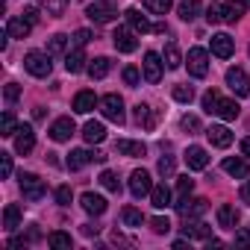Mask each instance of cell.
<instances>
[{"label": "cell", "instance_id": "cell-1", "mask_svg": "<svg viewBox=\"0 0 250 250\" xmlns=\"http://www.w3.org/2000/svg\"><path fill=\"white\" fill-rule=\"evenodd\" d=\"M24 68H27L33 77H50V71H53L50 53H42V50H30V53L24 56Z\"/></svg>", "mask_w": 250, "mask_h": 250}, {"label": "cell", "instance_id": "cell-2", "mask_svg": "<svg viewBox=\"0 0 250 250\" xmlns=\"http://www.w3.org/2000/svg\"><path fill=\"white\" fill-rule=\"evenodd\" d=\"M21 191H24V200H30V203H39L44 194H47V188H44V183L36 177V174H30V171H21Z\"/></svg>", "mask_w": 250, "mask_h": 250}, {"label": "cell", "instance_id": "cell-3", "mask_svg": "<svg viewBox=\"0 0 250 250\" xmlns=\"http://www.w3.org/2000/svg\"><path fill=\"white\" fill-rule=\"evenodd\" d=\"M88 162H106V156H103L100 150H85V147H80V150H71V153H68L65 168H68V171H80V168H85Z\"/></svg>", "mask_w": 250, "mask_h": 250}, {"label": "cell", "instance_id": "cell-4", "mask_svg": "<svg viewBox=\"0 0 250 250\" xmlns=\"http://www.w3.org/2000/svg\"><path fill=\"white\" fill-rule=\"evenodd\" d=\"M186 62H188V74H191V77L203 80V77L209 74V53H206L203 47H191L188 56H186Z\"/></svg>", "mask_w": 250, "mask_h": 250}, {"label": "cell", "instance_id": "cell-5", "mask_svg": "<svg viewBox=\"0 0 250 250\" xmlns=\"http://www.w3.org/2000/svg\"><path fill=\"white\" fill-rule=\"evenodd\" d=\"M85 15H88L94 24H109V21L118 18V9L112 6V0H97V3H91V6L85 9Z\"/></svg>", "mask_w": 250, "mask_h": 250}, {"label": "cell", "instance_id": "cell-6", "mask_svg": "<svg viewBox=\"0 0 250 250\" xmlns=\"http://www.w3.org/2000/svg\"><path fill=\"white\" fill-rule=\"evenodd\" d=\"M112 44L118 53H133L139 47V39H136V30L133 27H118L115 36H112Z\"/></svg>", "mask_w": 250, "mask_h": 250}, {"label": "cell", "instance_id": "cell-7", "mask_svg": "<svg viewBox=\"0 0 250 250\" xmlns=\"http://www.w3.org/2000/svg\"><path fill=\"white\" fill-rule=\"evenodd\" d=\"M162 68H165V62H162V56H159V53H153V50H150V53H145L142 74H145V80H147V83H153V85H156V83L162 80Z\"/></svg>", "mask_w": 250, "mask_h": 250}, {"label": "cell", "instance_id": "cell-8", "mask_svg": "<svg viewBox=\"0 0 250 250\" xmlns=\"http://www.w3.org/2000/svg\"><path fill=\"white\" fill-rule=\"evenodd\" d=\"M100 112H103V118H109L115 124H124V100L118 94H106L100 100Z\"/></svg>", "mask_w": 250, "mask_h": 250}, {"label": "cell", "instance_id": "cell-9", "mask_svg": "<svg viewBox=\"0 0 250 250\" xmlns=\"http://www.w3.org/2000/svg\"><path fill=\"white\" fill-rule=\"evenodd\" d=\"M227 85H229V91H235V97H247L250 94V80H247V74L241 68H229L227 71Z\"/></svg>", "mask_w": 250, "mask_h": 250}, {"label": "cell", "instance_id": "cell-10", "mask_svg": "<svg viewBox=\"0 0 250 250\" xmlns=\"http://www.w3.org/2000/svg\"><path fill=\"white\" fill-rule=\"evenodd\" d=\"M150 188H153V183H150V174L145 168L130 174V191H133V197H150Z\"/></svg>", "mask_w": 250, "mask_h": 250}, {"label": "cell", "instance_id": "cell-11", "mask_svg": "<svg viewBox=\"0 0 250 250\" xmlns=\"http://www.w3.org/2000/svg\"><path fill=\"white\" fill-rule=\"evenodd\" d=\"M206 209H209V203H206L203 197H194V200H188V197H180V203H177V212H180L183 218H200Z\"/></svg>", "mask_w": 250, "mask_h": 250}, {"label": "cell", "instance_id": "cell-12", "mask_svg": "<svg viewBox=\"0 0 250 250\" xmlns=\"http://www.w3.org/2000/svg\"><path fill=\"white\" fill-rule=\"evenodd\" d=\"M74 133H77V127H74L71 118H56V121L50 124V139H53V142H68Z\"/></svg>", "mask_w": 250, "mask_h": 250}, {"label": "cell", "instance_id": "cell-13", "mask_svg": "<svg viewBox=\"0 0 250 250\" xmlns=\"http://www.w3.org/2000/svg\"><path fill=\"white\" fill-rule=\"evenodd\" d=\"M33 147H36V133H33L30 124H24V127H18V136H15V153L27 156Z\"/></svg>", "mask_w": 250, "mask_h": 250}, {"label": "cell", "instance_id": "cell-14", "mask_svg": "<svg viewBox=\"0 0 250 250\" xmlns=\"http://www.w3.org/2000/svg\"><path fill=\"white\" fill-rule=\"evenodd\" d=\"M206 139H209L215 147H229V145H232V133L224 127V124H212V127L206 130Z\"/></svg>", "mask_w": 250, "mask_h": 250}, {"label": "cell", "instance_id": "cell-15", "mask_svg": "<svg viewBox=\"0 0 250 250\" xmlns=\"http://www.w3.org/2000/svg\"><path fill=\"white\" fill-rule=\"evenodd\" d=\"M232 50H235V44H232V39H229L227 33L212 36V53H215L218 59H229V56H232Z\"/></svg>", "mask_w": 250, "mask_h": 250}, {"label": "cell", "instance_id": "cell-16", "mask_svg": "<svg viewBox=\"0 0 250 250\" xmlns=\"http://www.w3.org/2000/svg\"><path fill=\"white\" fill-rule=\"evenodd\" d=\"M186 165H188L191 171H203V168L209 165V153H206L203 147H197V145H191V147L186 150Z\"/></svg>", "mask_w": 250, "mask_h": 250}, {"label": "cell", "instance_id": "cell-17", "mask_svg": "<svg viewBox=\"0 0 250 250\" xmlns=\"http://www.w3.org/2000/svg\"><path fill=\"white\" fill-rule=\"evenodd\" d=\"M80 206H83L88 215H103V212H106V197H100V194H94V191H85V194L80 197Z\"/></svg>", "mask_w": 250, "mask_h": 250}, {"label": "cell", "instance_id": "cell-18", "mask_svg": "<svg viewBox=\"0 0 250 250\" xmlns=\"http://www.w3.org/2000/svg\"><path fill=\"white\" fill-rule=\"evenodd\" d=\"M30 30H33V24H30L27 18H9V21H6V36H9V39H27Z\"/></svg>", "mask_w": 250, "mask_h": 250}, {"label": "cell", "instance_id": "cell-19", "mask_svg": "<svg viewBox=\"0 0 250 250\" xmlns=\"http://www.w3.org/2000/svg\"><path fill=\"white\" fill-rule=\"evenodd\" d=\"M83 139L88 142V145H100L103 139H106V127L100 121H88L85 127H83Z\"/></svg>", "mask_w": 250, "mask_h": 250}, {"label": "cell", "instance_id": "cell-20", "mask_svg": "<svg viewBox=\"0 0 250 250\" xmlns=\"http://www.w3.org/2000/svg\"><path fill=\"white\" fill-rule=\"evenodd\" d=\"M183 232H186V238H212V229L203 224V221H191V218H186V227H183Z\"/></svg>", "mask_w": 250, "mask_h": 250}, {"label": "cell", "instance_id": "cell-21", "mask_svg": "<svg viewBox=\"0 0 250 250\" xmlns=\"http://www.w3.org/2000/svg\"><path fill=\"white\" fill-rule=\"evenodd\" d=\"M229 177H235V180H244L247 174H250V168H247V162L244 159H232V156H227L224 159V165H221Z\"/></svg>", "mask_w": 250, "mask_h": 250}, {"label": "cell", "instance_id": "cell-22", "mask_svg": "<svg viewBox=\"0 0 250 250\" xmlns=\"http://www.w3.org/2000/svg\"><path fill=\"white\" fill-rule=\"evenodd\" d=\"M150 203H153L156 209H168V206H171V188H168L165 183L153 186V188H150Z\"/></svg>", "mask_w": 250, "mask_h": 250}, {"label": "cell", "instance_id": "cell-23", "mask_svg": "<svg viewBox=\"0 0 250 250\" xmlns=\"http://www.w3.org/2000/svg\"><path fill=\"white\" fill-rule=\"evenodd\" d=\"M235 224H238V212H235V206H229V203L218 206V227H224V229H235Z\"/></svg>", "mask_w": 250, "mask_h": 250}, {"label": "cell", "instance_id": "cell-24", "mask_svg": "<svg viewBox=\"0 0 250 250\" xmlns=\"http://www.w3.org/2000/svg\"><path fill=\"white\" fill-rule=\"evenodd\" d=\"M124 15H127V21H130V27H133L136 33H142V36L153 30V24H150V21H147V18H145V15L139 12V9H127V12H124Z\"/></svg>", "mask_w": 250, "mask_h": 250}, {"label": "cell", "instance_id": "cell-25", "mask_svg": "<svg viewBox=\"0 0 250 250\" xmlns=\"http://www.w3.org/2000/svg\"><path fill=\"white\" fill-rule=\"evenodd\" d=\"M115 150H118L121 156H145V153H147V147H145L142 142H130V139H121V142L115 145Z\"/></svg>", "mask_w": 250, "mask_h": 250}, {"label": "cell", "instance_id": "cell-26", "mask_svg": "<svg viewBox=\"0 0 250 250\" xmlns=\"http://www.w3.org/2000/svg\"><path fill=\"white\" fill-rule=\"evenodd\" d=\"M65 68H68V74H80L83 68H88V65H85V53H83V47H74V50L65 56Z\"/></svg>", "mask_w": 250, "mask_h": 250}, {"label": "cell", "instance_id": "cell-27", "mask_svg": "<svg viewBox=\"0 0 250 250\" xmlns=\"http://www.w3.org/2000/svg\"><path fill=\"white\" fill-rule=\"evenodd\" d=\"M94 106H97V97H94V91H80V94L74 97V112H80V115H88Z\"/></svg>", "mask_w": 250, "mask_h": 250}, {"label": "cell", "instance_id": "cell-28", "mask_svg": "<svg viewBox=\"0 0 250 250\" xmlns=\"http://www.w3.org/2000/svg\"><path fill=\"white\" fill-rule=\"evenodd\" d=\"M18 227H21V206L9 203V206L3 209V229H6V232H15Z\"/></svg>", "mask_w": 250, "mask_h": 250}, {"label": "cell", "instance_id": "cell-29", "mask_svg": "<svg viewBox=\"0 0 250 250\" xmlns=\"http://www.w3.org/2000/svg\"><path fill=\"white\" fill-rule=\"evenodd\" d=\"M221 12H224V21L227 24H235L244 15V3H241V0H227V3L221 6Z\"/></svg>", "mask_w": 250, "mask_h": 250}, {"label": "cell", "instance_id": "cell-30", "mask_svg": "<svg viewBox=\"0 0 250 250\" xmlns=\"http://www.w3.org/2000/svg\"><path fill=\"white\" fill-rule=\"evenodd\" d=\"M215 115L224 118V121H235V118H238V103H235V100H221V97H218Z\"/></svg>", "mask_w": 250, "mask_h": 250}, {"label": "cell", "instance_id": "cell-31", "mask_svg": "<svg viewBox=\"0 0 250 250\" xmlns=\"http://www.w3.org/2000/svg\"><path fill=\"white\" fill-rule=\"evenodd\" d=\"M177 12H180L183 21H194V18L200 15V0H180Z\"/></svg>", "mask_w": 250, "mask_h": 250}, {"label": "cell", "instance_id": "cell-32", "mask_svg": "<svg viewBox=\"0 0 250 250\" xmlns=\"http://www.w3.org/2000/svg\"><path fill=\"white\" fill-rule=\"evenodd\" d=\"M109 68H112V62H109L106 56H97V59H91V65H88V77H91V80H103V77L109 74Z\"/></svg>", "mask_w": 250, "mask_h": 250}, {"label": "cell", "instance_id": "cell-33", "mask_svg": "<svg viewBox=\"0 0 250 250\" xmlns=\"http://www.w3.org/2000/svg\"><path fill=\"white\" fill-rule=\"evenodd\" d=\"M162 59H165V68H168V71H177V68L183 65V56H180L177 44H168V47H165V53H162Z\"/></svg>", "mask_w": 250, "mask_h": 250}, {"label": "cell", "instance_id": "cell-34", "mask_svg": "<svg viewBox=\"0 0 250 250\" xmlns=\"http://www.w3.org/2000/svg\"><path fill=\"white\" fill-rule=\"evenodd\" d=\"M47 244H50L53 250H71V235L62 232V229H56V232L47 235Z\"/></svg>", "mask_w": 250, "mask_h": 250}, {"label": "cell", "instance_id": "cell-35", "mask_svg": "<svg viewBox=\"0 0 250 250\" xmlns=\"http://www.w3.org/2000/svg\"><path fill=\"white\" fill-rule=\"evenodd\" d=\"M39 3L44 6V12L47 15H53V18H62L65 15V9H68V0H39Z\"/></svg>", "mask_w": 250, "mask_h": 250}, {"label": "cell", "instance_id": "cell-36", "mask_svg": "<svg viewBox=\"0 0 250 250\" xmlns=\"http://www.w3.org/2000/svg\"><path fill=\"white\" fill-rule=\"evenodd\" d=\"M136 121H139V124H145L147 130H153L156 118H153V112H150V106H147V103H139V106H136Z\"/></svg>", "mask_w": 250, "mask_h": 250}, {"label": "cell", "instance_id": "cell-37", "mask_svg": "<svg viewBox=\"0 0 250 250\" xmlns=\"http://www.w3.org/2000/svg\"><path fill=\"white\" fill-rule=\"evenodd\" d=\"M15 133H18V121H15V115H12V112H6V115H3V121H0V136L12 139Z\"/></svg>", "mask_w": 250, "mask_h": 250}, {"label": "cell", "instance_id": "cell-38", "mask_svg": "<svg viewBox=\"0 0 250 250\" xmlns=\"http://www.w3.org/2000/svg\"><path fill=\"white\" fill-rule=\"evenodd\" d=\"M121 218H124V224H127V227H142V224H145V215H142L136 206H127V209L121 212Z\"/></svg>", "mask_w": 250, "mask_h": 250}, {"label": "cell", "instance_id": "cell-39", "mask_svg": "<svg viewBox=\"0 0 250 250\" xmlns=\"http://www.w3.org/2000/svg\"><path fill=\"white\" fill-rule=\"evenodd\" d=\"M68 47V36H62V33H56V36H50V42H47V53L53 56V53H62Z\"/></svg>", "mask_w": 250, "mask_h": 250}, {"label": "cell", "instance_id": "cell-40", "mask_svg": "<svg viewBox=\"0 0 250 250\" xmlns=\"http://www.w3.org/2000/svg\"><path fill=\"white\" fill-rule=\"evenodd\" d=\"M100 186H103L106 191H121V183H118V174H115V171H103V174H100Z\"/></svg>", "mask_w": 250, "mask_h": 250}, {"label": "cell", "instance_id": "cell-41", "mask_svg": "<svg viewBox=\"0 0 250 250\" xmlns=\"http://www.w3.org/2000/svg\"><path fill=\"white\" fill-rule=\"evenodd\" d=\"M171 6H174V0H145V9H150L156 15H165Z\"/></svg>", "mask_w": 250, "mask_h": 250}, {"label": "cell", "instance_id": "cell-42", "mask_svg": "<svg viewBox=\"0 0 250 250\" xmlns=\"http://www.w3.org/2000/svg\"><path fill=\"white\" fill-rule=\"evenodd\" d=\"M174 100H180V103H191L194 100V88L191 85H174Z\"/></svg>", "mask_w": 250, "mask_h": 250}, {"label": "cell", "instance_id": "cell-43", "mask_svg": "<svg viewBox=\"0 0 250 250\" xmlns=\"http://www.w3.org/2000/svg\"><path fill=\"white\" fill-rule=\"evenodd\" d=\"M191 191H194V180H191L188 174H186V177H177V194H180V197H188Z\"/></svg>", "mask_w": 250, "mask_h": 250}, {"label": "cell", "instance_id": "cell-44", "mask_svg": "<svg viewBox=\"0 0 250 250\" xmlns=\"http://www.w3.org/2000/svg\"><path fill=\"white\" fill-rule=\"evenodd\" d=\"M124 83H127V85H139L142 83V71L136 68V65H127V68H124Z\"/></svg>", "mask_w": 250, "mask_h": 250}, {"label": "cell", "instance_id": "cell-45", "mask_svg": "<svg viewBox=\"0 0 250 250\" xmlns=\"http://www.w3.org/2000/svg\"><path fill=\"white\" fill-rule=\"evenodd\" d=\"M200 103H203V112H209V115H215V106H218V91H206L203 97H200Z\"/></svg>", "mask_w": 250, "mask_h": 250}, {"label": "cell", "instance_id": "cell-46", "mask_svg": "<svg viewBox=\"0 0 250 250\" xmlns=\"http://www.w3.org/2000/svg\"><path fill=\"white\" fill-rule=\"evenodd\" d=\"M180 127H183V130H188V133H197V130H200V121H197L194 115H183Z\"/></svg>", "mask_w": 250, "mask_h": 250}, {"label": "cell", "instance_id": "cell-47", "mask_svg": "<svg viewBox=\"0 0 250 250\" xmlns=\"http://www.w3.org/2000/svg\"><path fill=\"white\" fill-rule=\"evenodd\" d=\"M159 174L162 177H174V156H162L159 159Z\"/></svg>", "mask_w": 250, "mask_h": 250}, {"label": "cell", "instance_id": "cell-48", "mask_svg": "<svg viewBox=\"0 0 250 250\" xmlns=\"http://www.w3.org/2000/svg\"><path fill=\"white\" fill-rule=\"evenodd\" d=\"M56 203L59 206H71V186H59L56 188Z\"/></svg>", "mask_w": 250, "mask_h": 250}, {"label": "cell", "instance_id": "cell-49", "mask_svg": "<svg viewBox=\"0 0 250 250\" xmlns=\"http://www.w3.org/2000/svg\"><path fill=\"white\" fill-rule=\"evenodd\" d=\"M206 21H209V24H221V21H224V12H221V6H215V3H212V6L206 9Z\"/></svg>", "mask_w": 250, "mask_h": 250}, {"label": "cell", "instance_id": "cell-50", "mask_svg": "<svg viewBox=\"0 0 250 250\" xmlns=\"http://www.w3.org/2000/svg\"><path fill=\"white\" fill-rule=\"evenodd\" d=\"M150 227H153V232L165 235V232L171 229V221H168V218H153V221H150Z\"/></svg>", "mask_w": 250, "mask_h": 250}, {"label": "cell", "instance_id": "cell-51", "mask_svg": "<svg viewBox=\"0 0 250 250\" xmlns=\"http://www.w3.org/2000/svg\"><path fill=\"white\" fill-rule=\"evenodd\" d=\"M0 174L3 177L12 174V153H0Z\"/></svg>", "mask_w": 250, "mask_h": 250}, {"label": "cell", "instance_id": "cell-52", "mask_svg": "<svg viewBox=\"0 0 250 250\" xmlns=\"http://www.w3.org/2000/svg\"><path fill=\"white\" fill-rule=\"evenodd\" d=\"M88 42H91V30H77V33H74V44H77V47H85Z\"/></svg>", "mask_w": 250, "mask_h": 250}, {"label": "cell", "instance_id": "cell-53", "mask_svg": "<svg viewBox=\"0 0 250 250\" xmlns=\"http://www.w3.org/2000/svg\"><path fill=\"white\" fill-rule=\"evenodd\" d=\"M18 97H21V88H18L15 83H9V85H6V103H15Z\"/></svg>", "mask_w": 250, "mask_h": 250}, {"label": "cell", "instance_id": "cell-54", "mask_svg": "<svg viewBox=\"0 0 250 250\" xmlns=\"http://www.w3.org/2000/svg\"><path fill=\"white\" fill-rule=\"evenodd\" d=\"M235 244L250 247V232H247V229H235Z\"/></svg>", "mask_w": 250, "mask_h": 250}, {"label": "cell", "instance_id": "cell-55", "mask_svg": "<svg viewBox=\"0 0 250 250\" xmlns=\"http://www.w3.org/2000/svg\"><path fill=\"white\" fill-rule=\"evenodd\" d=\"M24 18H27L30 24H36V21H39V9H36V6H30V9H24Z\"/></svg>", "mask_w": 250, "mask_h": 250}, {"label": "cell", "instance_id": "cell-56", "mask_svg": "<svg viewBox=\"0 0 250 250\" xmlns=\"http://www.w3.org/2000/svg\"><path fill=\"white\" fill-rule=\"evenodd\" d=\"M100 227H91V224H83V235H97Z\"/></svg>", "mask_w": 250, "mask_h": 250}, {"label": "cell", "instance_id": "cell-57", "mask_svg": "<svg viewBox=\"0 0 250 250\" xmlns=\"http://www.w3.org/2000/svg\"><path fill=\"white\" fill-rule=\"evenodd\" d=\"M241 200L250 206V180H247V183H244V188H241Z\"/></svg>", "mask_w": 250, "mask_h": 250}, {"label": "cell", "instance_id": "cell-58", "mask_svg": "<svg viewBox=\"0 0 250 250\" xmlns=\"http://www.w3.org/2000/svg\"><path fill=\"white\" fill-rule=\"evenodd\" d=\"M241 153L250 159V139H241Z\"/></svg>", "mask_w": 250, "mask_h": 250}, {"label": "cell", "instance_id": "cell-59", "mask_svg": "<svg viewBox=\"0 0 250 250\" xmlns=\"http://www.w3.org/2000/svg\"><path fill=\"white\" fill-rule=\"evenodd\" d=\"M186 247H188V241H183V238H180V241H174V250H186Z\"/></svg>", "mask_w": 250, "mask_h": 250}, {"label": "cell", "instance_id": "cell-60", "mask_svg": "<svg viewBox=\"0 0 250 250\" xmlns=\"http://www.w3.org/2000/svg\"><path fill=\"white\" fill-rule=\"evenodd\" d=\"M247 3H250V0H247Z\"/></svg>", "mask_w": 250, "mask_h": 250}]
</instances>
